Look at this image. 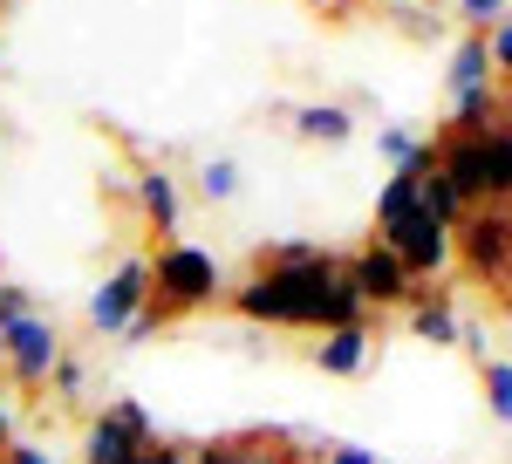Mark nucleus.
<instances>
[{
  "label": "nucleus",
  "instance_id": "obj_1",
  "mask_svg": "<svg viewBox=\"0 0 512 464\" xmlns=\"http://www.w3.org/2000/svg\"><path fill=\"white\" fill-rule=\"evenodd\" d=\"M226 308L239 321H260V328H308V335H328V328H349V321H369V308L355 301L342 260L315 246L308 260H267L253 253V273L226 287Z\"/></svg>",
  "mask_w": 512,
  "mask_h": 464
},
{
  "label": "nucleus",
  "instance_id": "obj_2",
  "mask_svg": "<svg viewBox=\"0 0 512 464\" xmlns=\"http://www.w3.org/2000/svg\"><path fill=\"white\" fill-rule=\"evenodd\" d=\"M144 280H151V308H158L164 321H185V314L226 301V267H219V253H205L192 239H164L158 253L144 260Z\"/></svg>",
  "mask_w": 512,
  "mask_h": 464
},
{
  "label": "nucleus",
  "instance_id": "obj_3",
  "mask_svg": "<svg viewBox=\"0 0 512 464\" xmlns=\"http://www.w3.org/2000/svg\"><path fill=\"white\" fill-rule=\"evenodd\" d=\"M431 171L458 192V205H506L512 192V137L485 130V137H437Z\"/></svg>",
  "mask_w": 512,
  "mask_h": 464
},
{
  "label": "nucleus",
  "instance_id": "obj_4",
  "mask_svg": "<svg viewBox=\"0 0 512 464\" xmlns=\"http://www.w3.org/2000/svg\"><path fill=\"white\" fill-rule=\"evenodd\" d=\"M451 260L472 273L492 301H506V287H512V219H506V205H472V212L451 226Z\"/></svg>",
  "mask_w": 512,
  "mask_h": 464
},
{
  "label": "nucleus",
  "instance_id": "obj_5",
  "mask_svg": "<svg viewBox=\"0 0 512 464\" xmlns=\"http://www.w3.org/2000/svg\"><path fill=\"white\" fill-rule=\"evenodd\" d=\"M7 335V362H0V383H14L21 396H41L48 389V369L62 362V328L48 314H21L0 328Z\"/></svg>",
  "mask_w": 512,
  "mask_h": 464
},
{
  "label": "nucleus",
  "instance_id": "obj_6",
  "mask_svg": "<svg viewBox=\"0 0 512 464\" xmlns=\"http://www.w3.org/2000/svg\"><path fill=\"white\" fill-rule=\"evenodd\" d=\"M144 444H158L151 410L137 396H117V403H103V417H89V430H82V464H137Z\"/></svg>",
  "mask_w": 512,
  "mask_h": 464
},
{
  "label": "nucleus",
  "instance_id": "obj_7",
  "mask_svg": "<svg viewBox=\"0 0 512 464\" xmlns=\"http://www.w3.org/2000/svg\"><path fill=\"white\" fill-rule=\"evenodd\" d=\"M369 239H383L396 260L410 267V280H437V273L451 267V232L437 226L424 205H403V212H390V219L369 232Z\"/></svg>",
  "mask_w": 512,
  "mask_h": 464
},
{
  "label": "nucleus",
  "instance_id": "obj_8",
  "mask_svg": "<svg viewBox=\"0 0 512 464\" xmlns=\"http://www.w3.org/2000/svg\"><path fill=\"white\" fill-rule=\"evenodd\" d=\"M342 273H349V287H355L362 308H410L417 287H424V280H410V267L396 260L383 239H362L349 260H342Z\"/></svg>",
  "mask_w": 512,
  "mask_h": 464
},
{
  "label": "nucleus",
  "instance_id": "obj_9",
  "mask_svg": "<svg viewBox=\"0 0 512 464\" xmlns=\"http://www.w3.org/2000/svg\"><path fill=\"white\" fill-rule=\"evenodd\" d=\"M321 444H301L294 430H233L192 444V464H315Z\"/></svg>",
  "mask_w": 512,
  "mask_h": 464
},
{
  "label": "nucleus",
  "instance_id": "obj_10",
  "mask_svg": "<svg viewBox=\"0 0 512 464\" xmlns=\"http://www.w3.org/2000/svg\"><path fill=\"white\" fill-rule=\"evenodd\" d=\"M151 301V280H144V260H123L96 294H89V328L96 335H123V321Z\"/></svg>",
  "mask_w": 512,
  "mask_h": 464
},
{
  "label": "nucleus",
  "instance_id": "obj_11",
  "mask_svg": "<svg viewBox=\"0 0 512 464\" xmlns=\"http://www.w3.org/2000/svg\"><path fill=\"white\" fill-rule=\"evenodd\" d=\"M130 185H137V212H144V226L158 232V239H178V226H185V192H178V178H171L164 164H144Z\"/></svg>",
  "mask_w": 512,
  "mask_h": 464
},
{
  "label": "nucleus",
  "instance_id": "obj_12",
  "mask_svg": "<svg viewBox=\"0 0 512 464\" xmlns=\"http://www.w3.org/2000/svg\"><path fill=\"white\" fill-rule=\"evenodd\" d=\"M369 355H376V328H369V321L328 328V335L308 348V362H315L321 376H362V369H369Z\"/></svg>",
  "mask_w": 512,
  "mask_h": 464
},
{
  "label": "nucleus",
  "instance_id": "obj_13",
  "mask_svg": "<svg viewBox=\"0 0 512 464\" xmlns=\"http://www.w3.org/2000/svg\"><path fill=\"white\" fill-rule=\"evenodd\" d=\"M458 321H465V314H458V294H451V287H417V301H410V335H417V342H431V348H451L458 342Z\"/></svg>",
  "mask_w": 512,
  "mask_h": 464
},
{
  "label": "nucleus",
  "instance_id": "obj_14",
  "mask_svg": "<svg viewBox=\"0 0 512 464\" xmlns=\"http://www.w3.org/2000/svg\"><path fill=\"white\" fill-rule=\"evenodd\" d=\"M485 130H506V82L451 96V130L444 137H485Z\"/></svg>",
  "mask_w": 512,
  "mask_h": 464
},
{
  "label": "nucleus",
  "instance_id": "obj_15",
  "mask_svg": "<svg viewBox=\"0 0 512 464\" xmlns=\"http://www.w3.org/2000/svg\"><path fill=\"white\" fill-rule=\"evenodd\" d=\"M294 137H301V144H349L355 110L349 103H301V110H294Z\"/></svg>",
  "mask_w": 512,
  "mask_h": 464
},
{
  "label": "nucleus",
  "instance_id": "obj_16",
  "mask_svg": "<svg viewBox=\"0 0 512 464\" xmlns=\"http://www.w3.org/2000/svg\"><path fill=\"white\" fill-rule=\"evenodd\" d=\"M485 82H499V76H492V55H485V35H465L458 48H451L444 89H451V96H465V89H485Z\"/></svg>",
  "mask_w": 512,
  "mask_h": 464
},
{
  "label": "nucleus",
  "instance_id": "obj_17",
  "mask_svg": "<svg viewBox=\"0 0 512 464\" xmlns=\"http://www.w3.org/2000/svg\"><path fill=\"white\" fill-rule=\"evenodd\" d=\"M55 396V410H76L82 396H89V369H82V355H62L55 369H48V389H41V403Z\"/></svg>",
  "mask_w": 512,
  "mask_h": 464
},
{
  "label": "nucleus",
  "instance_id": "obj_18",
  "mask_svg": "<svg viewBox=\"0 0 512 464\" xmlns=\"http://www.w3.org/2000/svg\"><path fill=\"white\" fill-rule=\"evenodd\" d=\"M478 383H485V410H492V424H506V417H512V362H506V355H485V362H478Z\"/></svg>",
  "mask_w": 512,
  "mask_h": 464
},
{
  "label": "nucleus",
  "instance_id": "obj_19",
  "mask_svg": "<svg viewBox=\"0 0 512 464\" xmlns=\"http://www.w3.org/2000/svg\"><path fill=\"white\" fill-rule=\"evenodd\" d=\"M198 198H205V205H233L239 198V164L233 157H205V164H198Z\"/></svg>",
  "mask_w": 512,
  "mask_h": 464
},
{
  "label": "nucleus",
  "instance_id": "obj_20",
  "mask_svg": "<svg viewBox=\"0 0 512 464\" xmlns=\"http://www.w3.org/2000/svg\"><path fill=\"white\" fill-rule=\"evenodd\" d=\"M458 21H465V35H485L506 21V0H458Z\"/></svg>",
  "mask_w": 512,
  "mask_h": 464
},
{
  "label": "nucleus",
  "instance_id": "obj_21",
  "mask_svg": "<svg viewBox=\"0 0 512 464\" xmlns=\"http://www.w3.org/2000/svg\"><path fill=\"white\" fill-rule=\"evenodd\" d=\"M0 464H62V458H55L48 444H28V437H7V444H0Z\"/></svg>",
  "mask_w": 512,
  "mask_h": 464
},
{
  "label": "nucleus",
  "instance_id": "obj_22",
  "mask_svg": "<svg viewBox=\"0 0 512 464\" xmlns=\"http://www.w3.org/2000/svg\"><path fill=\"white\" fill-rule=\"evenodd\" d=\"M137 464H192V444H171V437H158V444H144V451H137Z\"/></svg>",
  "mask_w": 512,
  "mask_h": 464
},
{
  "label": "nucleus",
  "instance_id": "obj_23",
  "mask_svg": "<svg viewBox=\"0 0 512 464\" xmlns=\"http://www.w3.org/2000/svg\"><path fill=\"white\" fill-rule=\"evenodd\" d=\"M21 314H35V301H28V287L0 280V328H7V321H21Z\"/></svg>",
  "mask_w": 512,
  "mask_h": 464
},
{
  "label": "nucleus",
  "instance_id": "obj_24",
  "mask_svg": "<svg viewBox=\"0 0 512 464\" xmlns=\"http://www.w3.org/2000/svg\"><path fill=\"white\" fill-rule=\"evenodd\" d=\"M315 464H376V451H362V444H321Z\"/></svg>",
  "mask_w": 512,
  "mask_h": 464
},
{
  "label": "nucleus",
  "instance_id": "obj_25",
  "mask_svg": "<svg viewBox=\"0 0 512 464\" xmlns=\"http://www.w3.org/2000/svg\"><path fill=\"white\" fill-rule=\"evenodd\" d=\"M396 14H403L410 35H437V14H424V7H396Z\"/></svg>",
  "mask_w": 512,
  "mask_h": 464
},
{
  "label": "nucleus",
  "instance_id": "obj_26",
  "mask_svg": "<svg viewBox=\"0 0 512 464\" xmlns=\"http://www.w3.org/2000/svg\"><path fill=\"white\" fill-rule=\"evenodd\" d=\"M328 7V21H349V14H362V7H376V0H321Z\"/></svg>",
  "mask_w": 512,
  "mask_h": 464
},
{
  "label": "nucleus",
  "instance_id": "obj_27",
  "mask_svg": "<svg viewBox=\"0 0 512 464\" xmlns=\"http://www.w3.org/2000/svg\"><path fill=\"white\" fill-rule=\"evenodd\" d=\"M14 437V403H7V389H0V444Z\"/></svg>",
  "mask_w": 512,
  "mask_h": 464
},
{
  "label": "nucleus",
  "instance_id": "obj_28",
  "mask_svg": "<svg viewBox=\"0 0 512 464\" xmlns=\"http://www.w3.org/2000/svg\"><path fill=\"white\" fill-rule=\"evenodd\" d=\"M0 362H7V335H0Z\"/></svg>",
  "mask_w": 512,
  "mask_h": 464
},
{
  "label": "nucleus",
  "instance_id": "obj_29",
  "mask_svg": "<svg viewBox=\"0 0 512 464\" xmlns=\"http://www.w3.org/2000/svg\"><path fill=\"white\" fill-rule=\"evenodd\" d=\"M0 69H7V48H0Z\"/></svg>",
  "mask_w": 512,
  "mask_h": 464
},
{
  "label": "nucleus",
  "instance_id": "obj_30",
  "mask_svg": "<svg viewBox=\"0 0 512 464\" xmlns=\"http://www.w3.org/2000/svg\"><path fill=\"white\" fill-rule=\"evenodd\" d=\"M0 7H7V0H0Z\"/></svg>",
  "mask_w": 512,
  "mask_h": 464
}]
</instances>
